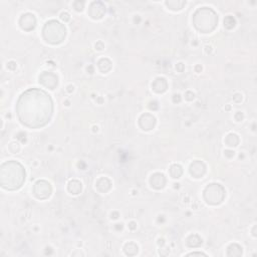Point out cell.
I'll return each instance as SVG.
<instances>
[{
    "label": "cell",
    "instance_id": "cell-1",
    "mask_svg": "<svg viewBox=\"0 0 257 257\" xmlns=\"http://www.w3.org/2000/svg\"><path fill=\"white\" fill-rule=\"evenodd\" d=\"M20 121L32 128L45 125L52 114V101L45 91L32 88L25 91L17 102Z\"/></svg>",
    "mask_w": 257,
    "mask_h": 257
},
{
    "label": "cell",
    "instance_id": "cell-2",
    "mask_svg": "<svg viewBox=\"0 0 257 257\" xmlns=\"http://www.w3.org/2000/svg\"><path fill=\"white\" fill-rule=\"evenodd\" d=\"M4 166L7 167V169H8L7 170V175H10L12 177L7 178V181L2 183V187L5 188V189H9V190L18 189L19 187H21V185L23 183V180L15 178L14 176L25 178V172H24L22 166L19 163H16V162L5 163Z\"/></svg>",
    "mask_w": 257,
    "mask_h": 257
}]
</instances>
